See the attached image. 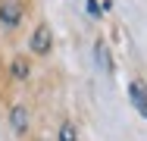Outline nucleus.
Here are the masks:
<instances>
[{
  "instance_id": "f257e3e1",
  "label": "nucleus",
  "mask_w": 147,
  "mask_h": 141,
  "mask_svg": "<svg viewBox=\"0 0 147 141\" xmlns=\"http://www.w3.org/2000/svg\"><path fill=\"white\" fill-rule=\"evenodd\" d=\"M31 50L34 54H47L50 50V25H38L31 35Z\"/></svg>"
},
{
  "instance_id": "f03ea898",
  "label": "nucleus",
  "mask_w": 147,
  "mask_h": 141,
  "mask_svg": "<svg viewBox=\"0 0 147 141\" xmlns=\"http://www.w3.org/2000/svg\"><path fill=\"white\" fill-rule=\"evenodd\" d=\"M128 97H131V104L138 107V113L147 119V88L141 82H131V85H128Z\"/></svg>"
},
{
  "instance_id": "7ed1b4c3",
  "label": "nucleus",
  "mask_w": 147,
  "mask_h": 141,
  "mask_svg": "<svg viewBox=\"0 0 147 141\" xmlns=\"http://www.w3.org/2000/svg\"><path fill=\"white\" fill-rule=\"evenodd\" d=\"M19 19H22V6L19 3H0V22L3 25H19Z\"/></svg>"
},
{
  "instance_id": "20e7f679",
  "label": "nucleus",
  "mask_w": 147,
  "mask_h": 141,
  "mask_svg": "<svg viewBox=\"0 0 147 141\" xmlns=\"http://www.w3.org/2000/svg\"><path fill=\"white\" fill-rule=\"evenodd\" d=\"M9 122H13V132L16 135H25V129H28V113H25V107H13Z\"/></svg>"
},
{
  "instance_id": "39448f33",
  "label": "nucleus",
  "mask_w": 147,
  "mask_h": 141,
  "mask_svg": "<svg viewBox=\"0 0 147 141\" xmlns=\"http://www.w3.org/2000/svg\"><path fill=\"white\" fill-rule=\"evenodd\" d=\"M94 60H97V66H100L103 72H110V69H113V66H110V54H107V44H103V41H97V44H94Z\"/></svg>"
},
{
  "instance_id": "423d86ee",
  "label": "nucleus",
  "mask_w": 147,
  "mask_h": 141,
  "mask_svg": "<svg viewBox=\"0 0 147 141\" xmlns=\"http://www.w3.org/2000/svg\"><path fill=\"white\" fill-rule=\"evenodd\" d=\"M59 141H78V132H75L72 122H63L59 125Z\"/></svg>"
},
{
  "instance_id": "0eeeda50",
  "label": "nucleus",
  "mask_w": 147,
  "mask_h": 141,
  "mask_svg": "<svg viewBox=\"0 0 147 141\" xmlns=\"http://www.w3.org/2000/svg\"><path fill=\"white\" fill-rule=\"evenodd\" d=\"M13 75H16V79H25V75H28V66H25L22 60H16V63H13Z\"/></svg>"
},
{
  "instance_id": "6e6552de",
  "label": "nucleus",
  "mask_w": 147,
  "mask_h": 141,
  "mask_svg": "<svg viewBox=\"0 0 147 141\" xmlns=\"http://www.w3.org/2000/svg\"><path fill=\"white\" fill-rule=\"evenodd\" d=\"M88 13H91V16H94V19L100 16V6H97V0H88Z\"/></svg>"
}]
</instances>
